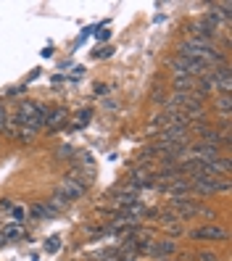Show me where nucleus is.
Returning <instances> with one entry per match:
<instances>
[{"mask_svg":"<svg viewBox=\"0 0 232 261\" xmlns=\"http://www.w3.org/2000/svg\"><path fill=\"white\" fill-rule=\"evenodd\" d=\"M48 114H50V109L48 106H42V103H35V100H24L19 109H16V114L11 116V121L16 127H32V129H42L45 127V119H48Z\"/></svg>","mask_w":232,"mask_h":261,"instance_id":"nucleus-1","label":"nucleus"},{"mask_svg":"<svg viewBox=\"0 0 232 261\" xmlns=\"http://www.w3.org/2000/svg\"><path fill=\"white\" fill-rule=\"evenodd\" d=\"M87 188H90L87 174L85 172H71V174H66L64 179L58 182L56 195H61L66 203H71V201H80V198L87 193Z\"/></svg>","mask_w":232,"mask_h":261,"instance_id":"nucleus-2","label":"nucleus"},{"mask_svg":"<svg viewBox=\"0 0 232 261\" xmlns=\"http://www.w3.org/2000/svg\"><path fill=\"white\" fill-rule=\"evenodd\" d=\"M229 182L224 177H190V195H216V193H227Z\"/></svg>","mask_w":232,"mask_h":261,"instance_id":"nucleus-3","label":"nucleus"},{"mask_svg":"<svg viewBox=\"0 0 232 261\" xmlns=\"http://www.w3.org/2000/svg\"><path fill=\"white\" fill-rule=\"evenodd\" d=\"M169 66H172L174 74H185V76H195V80H200L209 66L203 64V61H198V58H185V56H174V58H169Z\"/></svg>","mask_w":232,"mask_h":261,"instance_id":"nucleus-4","label":"nucleus"},{"mask_svg":"<svg viewBox=\"0 0 232 261\" xmlns=\"http://www.w3.org/2000/svg\"><path fill=\"white\" fill-rule=\"evenodd\" d=\"M193 240H214V243H222V240H227L229 235H227V229L224 227H219V224H206V227H195V229H190L188 232Z\"/></svg>","mask_w":232,"mask_h":261,"instance_id":"nucleus-5","label":"nucleus"},{"mask_svg":"<svg viewBox=\"0 0 232 261\" xmlns=\"http://www.w3.org/2000/svg\"><path fill=\"white\" fill-rule=\"evenodd\" d=\"M211 76H214L216 93H219V95H229V90H232V71H229V66L211 69Z\"/></svg>","mask_w":232,"mask_h":261,"instance_id":"nucleus-6","label":"nucleus"},{"mask_svg":"<svg viewBox=\"0 0 232 261\" xmlns=\"http://www.w3.org/2000/svg\"><path fill=\"white\" fill-rule=\"evenodd\" d=\"M177 253V243L172 240V238H169V240H153V251H150V258H172Z\"/></svg>","mask_w":232,"mask_h":261,"instance_id":"nucleus-7","label":"nucleus"},{"mask_svg":"<svg viewBox=\"0 0 232 261\" xmlns=\"http://www.w3.org/2000/svg\"><path fill=\"white\" fill-rule=\"evenodd\" d=\"M66 116H69V114H66V109H56V111H50V114H48V119H45V129H50V132H53V129H58V127L66 121Z\"/></svg>","mask_w":232,"mask_h":261,"instance_id":"nucleus-8","label":"nucleus"},{"mask_svg":"<svg viewBox=\"0 0 232 261\" xmlns=\"http://www.w3.org/2000/svg\"><path fill=\"white\" fill-rule=\"evenodd\" d=\"M24 235V224H16V222H11L3 232H0V245L3 243H8V240H16V238H21Z\"/></svg>","mask_w":232,"mask_h":261,"instance_id":"nucleus-9","label":"nucleus"},{"mask_svg":"<svg viewBox=\"0 0 232 261\" xmlns=\"http://www.w3.org/2000/svg\"><path fill=\"white\" fill-rule=\"evenodd\" d=\"M216 111H219V116H232V95H219L214 100Z\"/></svg>","mask_w":232,"mask_h":261,"instance_id":"nucleus-10","label":"nucleus"},{"mask_svg":"<svg viewBox=\"0 0 232 261\" xmlns=\"http://www.w3.org/2000/svg\"><path fill=\"white\" fill-rule=\"evenodd\" d=\"M13 137L21 140V143H32L37 137V129H32V127H16V129H13Z\"/></svg>","mask_w":232,"mask_h":261,"instance_id":"nucleus-11","label":"nucleus"},{"mask_svg":"<svg viewBox=\"0 0 232 261\" xmlns=\"http://www.w3.org/2000/svg\"><path fill=\"white\" fill-rule=\"evenodd\" d=\"M29 217H35V219H45V217H53V211L45 206V203H35L32 211H29Z\"/></svg>","mask_w":232,"mask_h":261,"instance_id":"nucleus-12","label":"nucleus"},{"mask_svg":"<svg viewBox=\"0 0 232 261\" xmlns=\"http://www.w3.org/2000/svg\"><path fill=\"white\" fill-rule=\"evenodd\" d=\"M11 214H13V222H16V224H24L21 219L29 217V211H27L24 206H11Z\"/></svg>","mask_w":232,"mask_h":261,"instance_id":"nucleus-13","label":"nucleus"},{"mask_svg":"<svg viewBox=\"0 0 232 261\" xmlns=\"http://www.w3.org/2000/svg\"><path fill=\"white\" fill-rule=\"evenodd\" d=\"M11 124V116H8V111H6V106H3V100H0V132H6V127Z\"/></svg>","mask_w":232,"mask_h":261,"instance_id":"nucleus-14","label":"nucleus"},{"mask_svg":"<svg viewBox=\"0 0 232 261\" xmlns=\"http://www.w3.org/2000/svg\"><path fill=\"white\" fill-rule=\"evenodd\" d=\"M90 116H92V111H80V114H76V124L74 127H82L85 121H90Z\"/></svg>","mask_w":232,"mask_h":261,"instance_id":"nucleus-15","label":"nucleus"},{"mask_svg":"<svg viewBox=\"0 0 232 261\" xmlns=\"http://www.w3.org/2000/svg\"><path fill=\"white\" fill-rule=\"evenodd\" d=\"M150 100L161 106V103H166V93H164V90H156V93H153V95H150Z\"/></svg>","mask_w":232,"mask_h":261,"instance_id":"nucleus-16","label":"nucleus"},{"mask_svg":"<svg viewBox=\"0 0 232 261\" xmlns=\"http://www.w3.org/2000/svg\"><path fill=\"white\" fill-rule=\"evenodd\" d=\"M198 261H219V256L211 251H203V253H198Z\"/></svg>","mask_w":232,"mask_h":261,"instance_id":"nucleus-17","label":"nucleus"},{"mask_svg":"<svg viewBox=\"0 0 232 261\" xmlns=\"http://www.w3.org/2000/svg\"><path fill=\"white\" fill-rule=\"evenodd\" d=\"M48 251H58V238H50V243H48Z\"/></svg>","mask_w":232,"mask_h":261,"instance_id":"nucleus-18","label":"nucleus"},{"mask_svg":"<svg viewBox=\"0 0 232 261\" xmlns=\"http://www.w3.org/2000/svg\"><path fill=\"white\" fill-rule=\"evenodd\" d=\"M159 261H172V258H159ZM182 261H185V258H182Z\"/></svg>","mask_w":232,"mask_h":261,"instance_id":"nucleus-19","label":"nucleus"}]
</instances>
